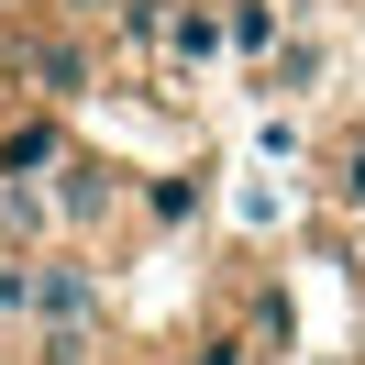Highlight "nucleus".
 <instances>
[{
	"mask_svg": "<svg viewBox=\"0 0 365 365\" xmlns=\"http://www.w3.org/2000/svg\"><path fill=\"white\" fill-rule=\"evenodd\" d=\"M232 354H244V343H200V365H232Z\"/></svg>",
	"mask_w": 365,
	"mask_h": 365,
	"instance_id": "6",
	"label": "nucleus"
},
{
	"mask_svg": "<svg viewBox=\"0 0 365 365\" xmlns=\"http://www.w3.org/2000/svg\"><path fill=\"white\" fill-rule=\"evenodd\" d=\"M332 200H343V210H365V133L332 155Z\"/></svg>",
	"mask_w": 365,
	"mask_h": 365,
	"instance_id": "5",
	"label": "nucleus"
},
{
	"mask_svg": "<svg viewBox=\"0 0 365 365\" xmlns=\"http://www.w3.org/2000/svg\"><path fill=\"white\" fill-rule=\"evenodd\" d=\"M45 200H56V222H78V232H89V222H111V210H122V178H111V166H89V155H56Z\"/></svg>",
	"mask_w": 365,
	"mask_h": 365,
	"instance_id": "2",
	"label": "nucleus"
},
{
	"mask_svg": "<svg viewBox=\"0 0 365 365\" xmlns=\"http://www.w3.org/2000/svg\"><path fill=\"white\" fill-rule=\"evenodd\" d=\"M222 45L232 56H277L288 45V0H222Z\"/></svg>",
	"mask_w": 365,
	"mask_h": 365,
	"instance_id": "4",
	"label": "nucleus"
},
{
	"mask_svg": "<svg viewBox=\"0 0 365 365\" xmlns=\"http://www.w3.org/2000/svg\"><path fill=\"white\" fill-rule=\"evenodd\" d=\"M23 310L56 321V332H78V321H100V277L78 266V255H34L23 266Z\"/></svg>",
	"mask_w": 365,
	"mask_h": 365,
	"instance_id": "1",
	"label": "nucleus"
},
{
	"mask_svg": "<svg viewBox=\"0 0 365 365\" xmlns=\"http://www.w3.org/2000/svg\"><path fill=\"white\" fill-rule=\"evenodd\" d=\"M23 78H34L45 100H78V89H89V45H67V34H34V45H23Z\"/></svg>",
	"mask_w": 365,
	"mask_h": 365,
	"instance_id": "3",
	"label": "nucleus"
}]
</instances>
